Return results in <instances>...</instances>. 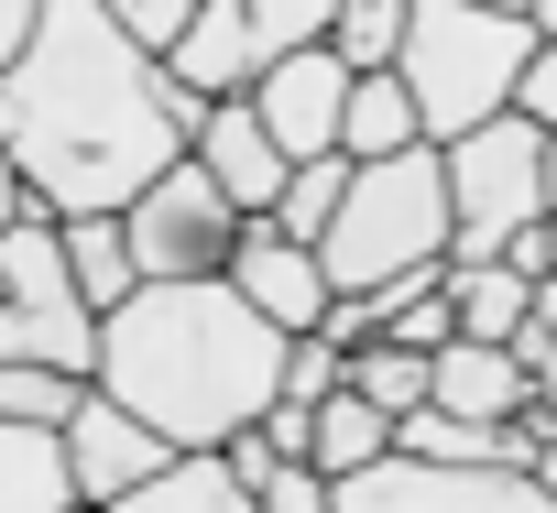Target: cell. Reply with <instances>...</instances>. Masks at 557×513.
<instances>
[{"instance_id":"cell-27","label":"cell","mask_w":557,"mask_h":513,"mask_svg":"<svg viewBox=\"0 0 557 513\" xmlns=\"http://www.w3.org/2000/svg\"><path fill=\"white\" fill-rule=\"evenodd\" d=\"M251 437L273 448V470H307V404H273V415H262Z\"/></svg>"},{"instance_id":"cell-9","label":"cell","mask_w":557,"mask_h":513,"mask_svg":"<svg viewBox=\"0 0 557 513\" xmlns=\"http://www.w3.org/2000/svg\"><path fill=\"white\" fill-rule=\"evenodd\" d=\"M55 448H66V491H77V513H110V502H132L175 448L153 437V426H132L110 393H77V415L55 426Z\"/></svg>"},{"instance_id":"cell-5","label":"cell","mask_w":557,"mask_h":513,"mask_svg":"<svg viewBox=\"0 0 557 513\" xmlns=\"http://www.w3.org/2000/svg\"><path fill=\"white\" fill-rule=\"evenodd\" d=\"M437 186H448V274H481L524 229H546V142L503 110L492 132L448 142L437 153Z\"/></svg>"},{"instance_id":"cell-34","label":"cell","mask_w":557,"mask_h":513,"mask_svg":"<svg viewBox=\"0 0 557 513\" xmlns=\"http://www.w3.org/2000/svg\"><path fill=\"white\" fill-rule=\"evenodd\" d=\"M535 45H546V55H557V0H546V12H535Z\"/></svg>"},{"instance_id":"cell-21","label":"cell","mask_w":557,"mask_h":513,"mask_svg":"<svg viewBox=\"0 0 557 513\" xmlns=\"http://www.w3.org/2000/svg\"><path fill=\"white\" fill-rule=\"evenodd\" d=\"M339 197H350V164H339V153H318V164H296V175H285V197H273V229H285L296 251H318V229L339 218Z\"/></svg>"},{"instance_id":"cell-24","label":"cell","mask_w":557,"mask_h":513,"mask_svg":"<svg viewBox=\"0 0 557 513\" xmlns=\"http://www.w3.org/2000/svg\"><path fill=\"white\" fill-rule=\"evenodd\" d=\"M186 23H197V0H110V34H121L143 66H164V55L186 45Z\"/></svg>"},{"instance_id":"cell-14","label":"cell","mask_w":557,"mask_h":513,"mask_svg":"<svg viewBox=\"0 0 557 513\" xmlns=\"http://www.w3.org/2000/svg\"><path fill=\"white\" fill-rule=\"evenodd\" d=\"M55 251H66V285H77V306H88V317H110V306H132V296H143L121 218H66V229H55Z\"/></svg>"},{"instance_id":"cell-29","label":"cell","mask_w":557,"mask_h":513,"mask_svg":"<svg viewBox=\"0 0 557 513\" xmlns=\"http://www.w3.org/2000/svg\"><path fill=\"white\" fill-rule=\"evenodd\" d=\"M219 470H230V480H240V491H251V502H262V480H273V448H262V437H251V426H240V437H230V448H219Z\"/></svg>"},{"instance_id":"cell-15","label":"cell","mask_w":557,"mask_h":513,"mask_svg":"<svg viewBox=\"0 0 557 513\" xmlns=\"http://www.w3.org/2000/svg\"><path fill=\"white\" fill-rule=\"evenodd\" d=\"M394 459V426L361 404V393H329L318 415H307V470L318 480H361V470H383Z\"/></svg>"},{"instance_id":"cell-13","label":"cell","mask_w":557,"mask_h":513,"mask_svg":"<svg viewBox=\"0 0 557 513\" xmlns=\"http://www.w3.org/2000/svg\"><path fill=\"white\" fill-rule=\"evenodd\" d=\"M426 404L459 415V426H513V415H524V361H513V350L448 339V350L426 361Z\"/></svg>"},{"instance_id":"cell-12","label":"cell","mask_w":557,"mask_h":513,"mask_svg":"<svg viewBox=\"0 0 557 513\" xmlns=\"http://www.w3.org/2000/svg\"><path fill=\"white\" fill-rule=\"evenodd\" d=\"M186 164L230 197V218H273V197H285V153L262 142V121H251V99H230V110H208V132L186 142Z\"/></svg>"},{"instance_id":"cell-28","label":"cell","mask_w":557,"mask_h":513,"mask_svg":"<svg viewBox=\"0 0 557 513\" xmlns=\"http://www.w3.org/2000/svg\"><path fill=\"white\" fill-rule=\"evenodd\" d=\"M262 513H329V480L318 470H273L262 480Z\"/></svg>"},{"instance_id":"cell-20","label":"cell","mask_w":557,"mask_h":513,"mask_svg":"<svg viewBox=\"0 0 557 513\" xmlns=\"http://www.w3.org/2000/svg\"><path fill=\"white\" fill-rule=\"evenodd\" d=\"M329 55H339V77H394L405 0H329Z\"/></svg>"},{"instance_id":"cell-18","label":"cell","mask_w":557,"mask_h":513,"mask_svg":"<svg viewBox=\"0 0 557 513\" xmlns=\"http://www.w3.org/2000/svg\"><path fill=\"white\" fill-rule=\"evenodd\" d=\"M524 274H503V263H481V274H448V328L470 339V350H513L524 339Z\"/></svg>"},{"instance_id":"cell-11","label":"cell","mask_w":557,"mask_h":513,"mask_svg":"<svg viewBox=\"0 0 557 513\" xmlns=\"http://www.w3.org/2000/svg\"><path fill=\"white\" fill-rule=\"evenodd\" d=\"M339 110H350V77H339V55H329V45H318V55H285V66L251 88V121H262V142L285 153V164L339 153Z\"/></svg>"},{"instance_id":"cell-22","label":"cell","mask_w":557,"mask_h":513,"mask_svg":"<svg viewBox=\"0 0 557 513\" xmlns=\"http://www.w3.org/2000/svg\"><path fill=\"white\" fill-rule=\"evenodd\" d=\"M339 393H361V404H372L383 426H405V415L426 404V361H416V350H383V339H372V350H361V361L339 372Z\"/></svg>"},{"instance_id":"cell-1","label":"cell","mask_w":557,"mask_h":513,"mask_svg":"<svg viewBox=\"0 0 557 513\" xmlns=\"http://www.w3.org/2000/svg\"><path fill=\"white\" fill-rule=\"evenodd\" d=\"M197 132L208 110L110 34V0H45L23 66L0 77V164L23 175L34 218L55 229L121 218L164 164H186Z\"/></svg>"},{"instance_id":"cell-2","label":"cell","mask_w":557,"mask_h":513,"mask_svg":"<svg viewBox=\"0 0 557 513\" xmlns=\"http://www.w3.org/2000/svg\"><path fill=\"white\" fill-rule=\"evenodd\" d=\"M273 383H285V339H273L230 285H143L132 306L99 317L88 393H110L175 459H219L240 426H262Z\"/></svg>"},{"instance_id":"cell-6","label":"cell","mask_w":557,"mask_h":513,"mask_svg":"<svg viewBox=\"0 0 557 513\" xmlns=\"http://www.w3.org/2000/svg\"><path fill=\"white\" fill-rule=\"evenodd\" d=\"M0 361H23V372H66V383L99 372V317H88L77 285H66L55 218L0 229Z\"/></svg>"},{"instance_id":"cell-25","label":"cell","mask_w":557,"mask_h":513,"mask_svg":"<svg viewBox=\"0 0 557 513\" xmlns=\"http://www.w3.org/2000/svg\"><path fill=\"white\" fill-rule=\"evenodd\" d=\"M339 372H350V361H339L329 339H285V383H273V404H307V415H318V404L339 393Z\"/></svg>"},{"instance_id":"cell-16","label":"cell","mask_w":557,"mask_h":513,"mask_svg":"<svg viewBox=\"0 0 557 513\" xmlns=\"http://www.w3.org/2000/svg\"><path fill=\"white\" fill-rule=\"evenodd\" d=\"M0 513H77L55 426H0Z\"/></svg>"},{"instance_id":"cell-23","label":"cell","mask_w":557,"mask_h":513,"mask_svg":"<svg viewBox=\"0 0 557 513\" xmlns=\"http://www.w3.org/2000/svg\"><path fill=\"white\" fill-rule=\"evenodd\" d=\"M77 393H88V383H66V372H23V361H0V426H66Z\"/></svg>"},{"instance_id":"cell-30","label":"cell","mask_w":557,"mask_h":513,"mask_svg":"<svg viewBox=\"0 0 557 513\" xmlns=\"http://www.w3.org/2000/svg\"><path fill=\"white\" fill-rule=\"evenodd\" d=\"M34 23H45V0H0V77L23 66V45H34Z\"/></svg>"},{"instance_id":"cell-10","label":"cell","mask_w":557,"mask_h":513,"mask_svg":"<svg viewBox=\"0 0 557 513\" xmlns=\"http://www.w3.org/2000/svg\"><path fill=\"white\" fill-rule=\"evenodd\" d=\"M273 339H307L318 317H329V285H318V251H296L273 218H240V240H230V274H219Z\"/></svg>"},{"instance_id":"cell-7","label":"cell","mask_w":557,"mask_h":513,"mask_svg":"<svg viewBox=\"0 0 557 513\" xmlns=\"http://www.w3.org/2000/svg\"><path fill=\"white\" fill-rule=\"evenodd\" d=\"M121 240H132V274H143V285H219L240 218H230V197H219L197 164H164V175L121 208Z\"/></svg>"},{"instance_id":"cell-8","label":"cell","mask_w":557,"mask_h":513,"mask_svg":"<svg viewBox=\"0 0 557 513\" xmlns=\"http://www.w3.org/2000/svg\"><path fill=\"white\" fill-rule=\"evenodd\" d=\"M329 513H557L535 480L513 470H426V459H383L361 480H329Z\"/></svg>"},{"instance_id":"cell-32","label":"cell","mask_w":557,"mask_h":513,"mask_svg":"<svg viewBox=\"0 0 557 513\" xmlns=\"http://www.w3.org/2000/svg\"><path fill=\"white\" fill-rule=\"evenodd\" d=\"M524 480H535V491H546V502H557V437H546V448H535V459H524Z\"/></svg>"},{"instance_id":"cell-33","label":"cell","mask_w":557,"mask_h":513,"mask_svg":"<svg viewBox=\"0 0 557 513\" xmlns=\"http://www.w3.org/2000/svg\"><path fill=\"white\" fill-rule=\"evenodd\" d=\"M546 263H557V142H546Z\"/></svg>"},{"instance_id":"cell-19","label":"cell","mask_w":557,"mask_h":513,"mask_svg":"<svg viewBox=\"0 0 557 513\" xmlns=\"http://www.w3.org/2000/svg\"><path fill=\"white\" fill-rule=\"evenodd\" d=\"M110 513H262V502H251L219 459H164V470H153L132 502H110Z\"/></svg>"},{"instance_id":"cell-26","label":"cell","mask_w":557,"mask_h":513,"mask_svg":"<svg viewBox=\"0 0 557 513\" xmlns=\"http://www.w3.org/2000/svg\"><path fill=\"white\" fill-rule=\"evenodd\" d=\"M513 121H524L535 142H557V55H546V45H535V66L513 77Z\"/></svg>"},{"instance_id":"cell-17","label":"cell","mask_w":557,"mask_h":513,"mask_svg":"<svg viewBox=\"0 0 557 513\" xmlns=\"http://www.w3.org/2000/svg\"><path fill=\"white\" fill-rule=\"evenodd\" d=\"M426 132H416V110H405V88L394 77H350V110H339V164H394V153H416Z\"/></svg>"},{"instance_id":"cell-3","label":"cell","mask_w":557,"mask_h":513,"mask_svg":"<svg viewBox=\"0 0 557 513\" xmlns=\"http://www.w3.org/2000/svg\"><path fill=\"white\" fill-rule=\"evenodd\" d=\"M535 66V12H470V0H405V55L394 88L426 132V153L492 132L513 110V77Z\"/></svg>"},{"instance_id":"cell-31","label":"cell","mask_w":557,"mask_h":513,"mask_svg":"<svg viewBox=\"0 0 557 513\" xmlns=\"http://www.w3.org/2000/svg\"><path fill=\"white\" fill-rule=\"evenodd\" d=\"M23 218H34V197H23V175H12V164H0V229H23Z\"/></svg>"},{"instance_id":"cell-4","label":"cell","mask_w":557,"mask_h":513,"mask_svg":"<svg viewBox=\"0 0 557 513\" xmlns=\"http://www.w3.org/2000/svg\"><path fill=\"white\" fill-rule=\"evenodd\" d=\"M448 263V186H437V153H394V164H350V197L339 218L318 229V285L329 296H383L405 274H437Z\"/></svg>"}]
</instances>
